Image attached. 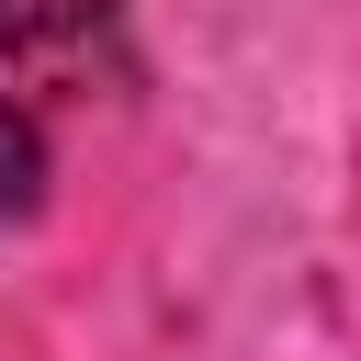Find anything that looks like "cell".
I'll use <instances>...</instances> for the list:
<instances>
[{"label": "cell", "mask_w": 361, "mask_h": 361, "mask_svg": "<svg viewBox=\"0 0 361 361\" xmlns=\"http://www.w3.org/2000/svg\"><path fill=\"white\" fill-rule=\"evenodd\" d=\"M90 23H113V0H0V68L56 56V45H79Z\"/></svg>", "instance_id": "6da1fadb"}]
</instances>
